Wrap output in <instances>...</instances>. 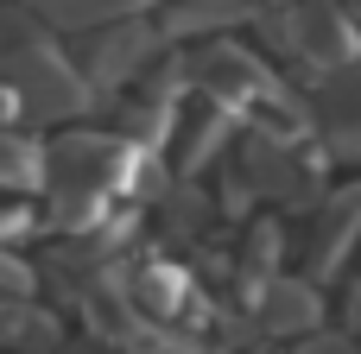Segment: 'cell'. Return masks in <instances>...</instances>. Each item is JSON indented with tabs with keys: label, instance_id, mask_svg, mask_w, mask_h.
Returning <instances> with one entry per match:
<instances>
[{
	"label": "cell",
	"instance_id": "cell-1",
	"mask_svg": "<svg viewBox=\"0 0 361 354\" xmlns=\"http://www.w3.org/2000/svg\"><path fill=\"white\" fill-rule=\"evenodd\" d=\"M140 146L127 133H63L44 146V222L57 234H89L133 184Z\"/></svg>",
	"mask_w": 361,
	"mask_h": 354
},
{
	"label": "cell",
	"instance_id": "cell-2",
	"mask_svg": "<svg viewBox=\"0 0 361 354\" xmlns=\"http://www.w3.org/2000/svg\"><path fill=\"white\" fill-rule=\"evenodd\" d=\"M184 82L197 89V95H216V101H228V108H241V101H254V108H267V114H292V120H305V108L292 101V89L247 51V44H228V38H209L203 51H190L184 63Z\"/></svg>",
	"mask_w": 361,
	"mask_h": 354
},
{
	"label": "cell",
	"instance_id": "cell-3",
	"mask_svg": "<svg viewBox=\"0 0 361 354\" xmlns=\"http://www.w3.org/2000/svg\"><path fill=\"white\" fill-rule=\"evenodd\" d=\"M267 32H273L298 63H311L317 76L361 51L355 25H349V13H343L336 0H286L279 13H267Z\"/></svg>",
	"mask_w": 361,
	"mask_h": 354
},
{
	"label": "cell",
	"instance_id": "cell-4",
	"mask_svg": "<svg viewBox=\"0 0 361 354\" xmlns=\"http://www.w3.org/2000/svg\"><path fill=\"white\" fill-rule=\"evenodd\" d=\"M89 32H95V25H89ZM159 44H165V32H159L152 19H140V13L102 19V32H95L89 51H82V82H89V95H108V89L140 82V70L159 57Z\"/></svg>",
	"mask_w": 361,
	"mask_h": 354
},
{
	"label": "cell",
	"instance_id": "cell-5",
	"mask_svg": "<svg viewBox=\"0 0 361 354\" xmlns=\"http://www.w3.org/2000/svg\"><path fill=\"white\" fill-rule=\"evenodd\" d=\"M305 127L324 139V158L361 165V51L343 57L336 70H324V89L305 108Z\"/></svg>",
	"mask_w": 361,
	"mask_h": 354
},
{
	"label": "cell",
	"instance_id": "cell-6",
	"mask_svg": "<svg viewBox=\"0 0 361 354\" xmlns=\"http://www.w3.org/2000/svg\"><path fill=\"white\" fill-rule=\"evenodd\" d=\"M165 139H171V165H178V177H197V171H209L216 152L235 139V108L216 101V95H197L190 108L178 101V120H171Z\"/></svg>",
	"mask_w": 361,
	"mask_h": 354
},
{
	"label": "cell",
	"instance_id": "cell-7",
	"mask_svg": "<svg viewBox=\"0 0 361 354\" xmlns=\"http://www.w3.org/2000/svg\"><path fill=\"white\" fill-rule=\"evenodd\" d=\"M361 241V184H343L330 203H317L311 215V279H336V266L355 253Z\"/></svg>",
	"mask_w": 361,
	"mask_h": 354
},
{
	"label": "cell",
	"instance_id": "cell-8",
	"mask_svg": "<svg viewBox=\"0 0 361 354\" xmlns=\"http://www.w3.org/2000/svg\"><path fill=\"white\" fill-rule=\"evenodd\" d=\"M260 329L267 336H311L317 323H324V298H317V279H267V291H260Z\"/></svg>",
	"mask_w": 361,
	"mask_h": 354
},
{
	"label": "cell",
	"instance_id": "cell-9",
	"mask_svg": "<svg viewBox=\"0 0 361 354\" xmlns=\"http://www.w3.org/2000/svg\"><path fill=\"white\" fill-rule=\"evenodd\" d=\"M127 298H133L146 317L171 323V317H184V310H190V279H184V272H171V266H159V260H146V266H133Z\"/></svg>",
	"mask_w": 361,
	"mask_h": 354
},
{
	"label": "cell",
	"instance_id": "cell-10",
	"mask_svg": "<svg viewBox=\"0 0 361 354\" xmlns=\"http://www.w3.org/2000/svg\"><path fill=\"white\" fill-rule=\"evenodd\" d=\"M25 13H38L44 25H63V32H89L102 19H121V13H146L159 0H19Z\"/></svg>",
	"mask_w": 361,
	"mask_h": 354
},
{
	"label": "cell",
	"instance_id": "cell-11",
	"mask_svg": "<svg viewBox=\"0 0 361 354\" xmlns=\"http://www.w3.org/2000/svg\"><path fill=\"white\" fill-rule=\"evenodd\" d=\"M44 177V146L0 120V190H32Z\"/></svg>",
	"mask_w": 361,
	"mask_h": 354
},
{
	"label": "cell",
	"instance_id": "cell-12",
	"mask_svg": "<svg viewBox=\"0 0 361 354\" xmlns=\"http://www.w3.org/2000/svg\"><path fill=\"white\" fill-rule=\"evenodd\" d=\"M121 354H216V348H203V342H190V336H165V329H133L127 342H121Z\"/></svg>",
	"mask_w": 361,
	"mask_h": 354
},
{
	"label": "cell",
	"instance_id": "cell-13",
	"mask_svg": "<svg viewBox=\"0 0 361 354\" xmlns=\"http://www.w3.org/2000/svg\"><path fill=\"white\" fill-rule=\"evenodd\" d=\"M209 222V203L197 196V190H171V203H165V228L171 234H197Z\"/></svg>",
	"mask_w": 361,
	"mask_h": 354
},
{
	"label": "cell",
	"instance_id": "cell-14",
	"mask_svg": "<svg viewBox=\"0 0 361 354\" xmlns=\"http://www.w3.org/2000/svg\"><path fill=\"white\" fill-rule=\"evenodd\" d=\"M0 298H32V266L0 247Z\"/></svg>",
	"mask_w": 361,
	"mask_h": 354
},
{
	"label": "cell",
	"instance_id": "cell-15",
	"mask_svg": "<svg viewBox=\"0 0 361 354\" xmlns=\"http://www.w3.org/2000/svg\"><path fill=\"white\" fill-rule=\"evenodd\" d=\"M25 228H32V209H25V203H6V209H0V247H13Z\"/></svg>",
	"mask_w": 361,
	"mask_h": 354
},
{
	"label": "cell",
	"instance_id": "cell-16",
	"mask_svg": "<svg viewBox=\"0 0 361 354\" xmlns=\"http://www.w3.org/2000/svg\"><path fill=\"white\" fill-rule=\"evenodd\" d=\"M292 354H361V348L349 342V336H317V329H311L305 348H292Z\"/></svg>",
	"mask_w": 361,
	"mask_h": 354
},
{
	"label": "cell",
	"instance_id": "cell-17",
	"mask_svg": "<svg viewBox=\"0 0 361 354\" xmlns=\"http://www.w3.org/2000/svg\"><path fill=\"white\" fill-rule=\"evenodd\" d=\"M336 6L349 13V25H355V32H361V0H336Z\"/></svg>",
	"mask_w": 361,
	"mask_h": 354
},
{
	"label": "cell",
	"instance_id": "cell-18",
	"mask_svg": "<svg viewBox=\"0 0 361 354\" xmlns=\"http://www.w3.org/2000/svg\"><path fill=\"white\" fill-rule=\"evenodd\" d=\"M355 253H361V241H355Z\"/></svg>",
	"mask_w": 361,
	"mask_h": 354
}]
</instances>
